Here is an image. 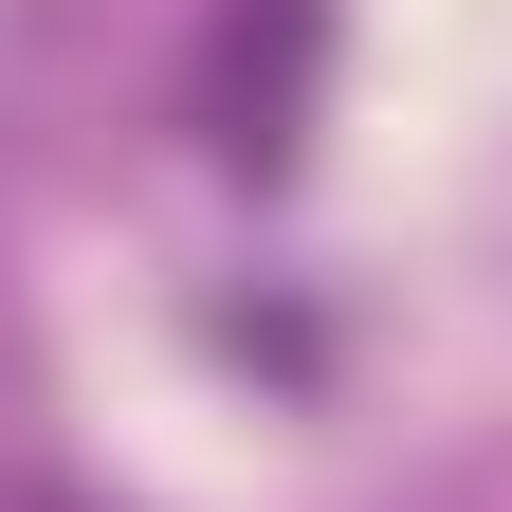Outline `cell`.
Here are the masks:
<instances>
[{
    "label": "cell",
    "mask_w": 512,
    "mask_h": 512,
    "mask_svg": "<svg viewBox=\"0 0 512 512\" xmlns=\"http://www.w3.org/2000/svg\"><path fill=\"white\" fill-rule=\"evenodd\" d=\"M311 55H330V0H220V37H202V128H220L238 165H293Z\"/></svg>",
    "instance_id": "6da1fadb"
}]
</instances>
